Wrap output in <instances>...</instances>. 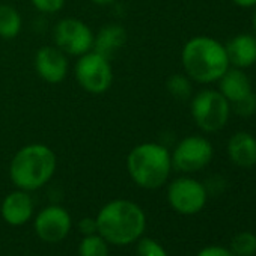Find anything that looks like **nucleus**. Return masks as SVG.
I'll return each mask as SVG.
<instances>
[{
  "instance_id": "obj_1",
  "label": "nucleus",
  "mask_w": 256,
  "mask_h": 256,
  "mask_svg": "<svg viewBox=\"0 0 256 256\" xmlns=\"http://www.w3.org/2000/svg\"><path fill=\"white\" fill-rule=\"evenodd\" d=\"M96 230L114 246H128L138 241L146 229L144 210L128 199H114L106 204L96 216Z\"/></svg>"
},
{
  "instance_id": "obj_2",
  "label": "nucleus",
  "mask_w": 256,
  "mask_h": 256,
  "mask_svg": "<svg viewBox=\"0 0 256 256\" xmlns=\"http://www.w3.org/2000/svg\"><path fill=\"white\" fill-rule=\"evenodd\" d=\"M181 60L186 74L202 84L217 82L230 66L224 46L211 36H194L182 48Z\"/></svg>"
},
{
  "instance_id": "obj_3",
  "label": "nucleus",
  "mask_w": 256,
  "mask_h": 256,
  "mask_svg": "<svg viewBox=\"0 0 256 256\" xmlns=\"http://www.w3.org/2000/svg\"><path fill=\"white\" fill-rule=\"evenodd\" d=\"M54 152L42 144H32L14 156L10 166V176L20 190L34 192L44 187L54 175Z\"/></svg>"
},
{
  "instance_id": "obj_4",
  "label": "nucleus",
  "mask_w": 256,
  "mask_h": 256,
  "mask_svg": "<svg viewBox=\"0 0 256 256\" xmlns=\"http://www.w3.org/2000/svg\"><path fill=\"white\" fill-rule=\"evenodd\" d=\"M130 178L142 188L156 190L168 181L172 170V158L168 148L146 142L134 146L126 157Z\"/></svg>"
},
{
  "instance_id": "obj_5",
  "label": "nucleus",
  "mask_w": 256,
  "mask_h": 256,
  "mask_svg": "<svg viewBox=\"0 0 256 256\" xmlns=\"http://www.w3.org/2000/svg\"><path fill=\"white\" fill-rule=\"evenodd\" d=\"M192 116L205 133H217L229 120L230 102L214 89H204L192 100Z\"/></svg>"
},
{
  "instance_id": "obj_6",
  "label": "nucleus",
  "mask_w": 256,
  "mask_h": 256,
  "mask_svg": "<svg viewBox=\"0 0 256 256\" xmlns=\"http://www.w3.org/2000/svg\"><path fill=\"white\" fill-rule=\"evenodd\" d=\"M214 156L211 142L202 136L184 138L174 150L172 168L182 174H194L206 168Z\"/></svg>"
},
{
  "instance_id": "obj_7",
  "label": "nucleus",
  "mask_w": 256,
  "mask_h": 256,
  "mask_svg": "<svg viewBox=\"0 0 256 256\" xmlns=\"http://www.w3.org/2000/svg\"><path fill=\"white\" fill-rule=\"evenodd\" d=\"M76 78L78 84L90 94L106 92L113 82L108 59L96 52H88L82 54L76 64Z\"/></svg>"
},
{
  "instance_id": "obj_8",
  "label": "nucleus",
  "mask_w": 256,
  "mask_h": 256,
  "mask_svg": "<svg viewBox=\"0 0 256 256\" xmlns=\"http://www.w3.org/2000/svg\"><path fill=\"white\" fill-rule=\"evenodd\" d=\"M206 199L208 192L205 186L188 176L176 178L168 188V200L170 206L182 216H194L200 212Z\"/></svg>"
},
{
  "instance_id": "obj_9",
  "label": "nucleus",
  "mask_w": 256,
  "mask_h": 256,
  "mask_svg": "<svg viewBox=\"0 0 256 256\" xmlns=\"http://www.w3.org/2000/svg\"><path fill=\"white\" fill-rule=\"evenodd\" d=\"M54 41L59 50L72 56H82L94 47V34L80 20L65 18L54 28Z\"/></svg>"
},
{
  "instance_id": "obj_10",
  "label": "nucleus",
  "mask_w": 256,
  "mask_h": 256,
  "mask_svg": "<svg viewBox=\"0 0 256 256\" xmlns=\"http://www.w3.org/2000/svg\"><path fill=\"white\" fill-rule=\"evenodd\" d=\"M36 235L46 242H59L71 230V216L59 205H50L41 210L34 223Z\"/></svg>"
},
{
  "instance_id": "obj_11",
  "label": "nucleus",
  "mask_w": 256,
  "mask_h": 256,
  "mask_svg": "<svg viewBox=\"0 0 256 256\" xmlns=\"http://www.w3.org/2000/svg\"><path fill=\"white\" fill-rule=\"evenodd\" d=\"M35 70L47 83H60L68 72V60L58 47H42L35 56Z\"/></svg>"
},
{
  "instance_id": "obj_12",
  "label": "nucleus",
  "mask_w": 256,
  "mask_h": 256,
  "mask_svg": "<svg viewBox=\"0 0 256 256\" xmlns=\"http://www.w3.org/2000/svg\"><path fill=\"white\" fill-rule=\"evenodd\" d=\"M2 217L11 226H22L30 220L34 214V202L29 192L16 190L2 202Z\"/></svg>"
},
{
  "instance_id": "obj_13",
  "label": "nucleus",
  "mask_w": 256,
  "mask_h": 256,
  "mask_svg": "<svg viewBox=\"0 0 256 256\" xmlns=\"http://www.w3.org/2000/svg\"><path fill=\"white\" fill-rule=\"evenodd\" d=\"M229 65L246 70L256 64V36L250 34H240L224 46Z\"/></svg>"
},
{
  "instance_id": "obj_14",
  "label": "nucleus",
  "mask_w": 256,
  "mask_h": 256,
  "mask_svg": "<svg viewBox=\"0 0 256 256\" xmlns=\"http://www.w3.org/2000/svg\"><path fill=\"white\" fill-rule=\"evenodd\" d=\"M229 160L242 169L256 164V139L247 132H238L228 140Z\"/></svg>"
},
{
  "instance_id": "obj_15",
  "label": "nucleus",
  "mask_w": 256,
  "mask_h": 256,
  "mask_svg": "<svg viewBox=\"0 0 256 256\" xmlns=\"http://www.w3.org/2000/svg\"><path fill=\"white\" fill-rule=\"evenodd\" d=\"M218 83V92L230 102H236L246 95H248L252 90V82L248 76L244 72V70L229 66L226 72L217 80Z\"/></svg>"
},
{
  "instance_id": "obj_16",
  "label": "nucleus",
  "mask_w": 256,
  "mask_h": 256,
  "mask_svg": "<svg viewBox=\"0 0 256 256\" xmlns=\"http://www.w3.org/2000/svg\"><path fill=\"white\" fill-rule=\"evenodd\" d=\"M126 40V34L124 28L119 24H107L104 26L96 36H94V52L104 58H112L124 44Z\"/></svg>"
},
{
  "instance_id": "obj_17",
  "label": "nucleus",
  "mask_w": 256,
  "mask_h": 256,
  "mask_svg": "<svg viewBox=\"0 0 256 256\" xmlns=\"http://www.w3.org/2000/svg\"><path fill=\"white\" fill-rule=\"evenodd\" d=\"M22 30V17L14 6L0 5V38L12 40Z\"/></svg>"
},
{
  "instance_id": "obj_18",
  "label": "nucleus",
  "mask_w": 256,
  "mask_h": 256,
  "mask_svg": "<svg viewBox=\"0 0 256 256\" xmlns=\"http://www.w3.org/2000/svg\"><path fill=\"white\" fill-rule=\"evenodd\" d=\"M78 256H108V242L98 232L84 235L78 244Z\"/></svg>"
},
{
  "instance_id": "obj_19",
  "label": "nucleus",
  "mask_w": 256,
  "mask_h": 256,
  "mask_svg": "<svg viewBox=\"0 0 256 256\" xmlns=\"http://www.w3.org/2000/svg\"><path fill=\"white\" fill-rule=\"evenodd\" d=\"M230 252L235 256H253L256 253V235L248 230L236 234L230 242Z\"/></svg>"
},
{
  "instance_id": "obj_20",
  "label": "nucleus",
  "mask_w": 256,
  "mask_h": 256,
  "mask_svg": "<svg viewBox=\"0 0 256 256\" xmlns=\"http://www.w3.org/2000/svg\"><path fill=\"white\" fill-rule=\"evenodd\" d=\"M168 90L176 100H187L192 95V83L188 77L175 74L168 80Z\"/></svg>"
},
{
  "instance_id": "obj_21",
  "label": "nucleus",
  "mask_w": 256,
  "mask_h": 256,
  "mask_svg": "<svg viewBox=\"0 0 256 256\" xmlns=\"http://www.w3.org/2000/svg\"><path fill=\"white\" fill-rule=\"evenodd\" d=\"M138 254L139 256H169L166 248L156 240L150 236H140L138 240Z\"/></svg>"
},
{
  "instance_id": "obj_22",
  "label": "nucleus",
  "mask_w": 256,
  "mask_h": 256,
  "mask_svg": "<svg viewBox=\"0 0 256 256\" xmlns=\"http://www.w3.org/2000/svg\"><path fill=\"white\" fill-rule=\"evenodd\" d=\"M230 110H234L238 116H242V118H248L254 114L256 113V94L250 92L240 101L230 104Z\"/></svg>"
},
{
  "instance_id": "obj_23",
  "label": "nucleus",
  "mask_w": 256,
  "mask_h": 256,
  "mask_svg": "<svg viewBox=\"0 0 256 256\" xmlns=\"http://www.w3.org/2000/svg\"><path fill=\"white\" fill-rule=\"evenodd\" d=\"M32 5L41 12L53 14L64 8L65 0H32Z\"/></svg>"
},
{
  "instance_id": "obj_24",
  "label": "nucleus",
  "mask_w": 256,
  "mask_h": 256,
  "mask_svg": "<svg viewBox=\"0 0 256 256\" xmlns=\"http://www.w3.org/2000/svg\"><path fill=\"white\" fill-rule=\"evenodd\" d=\"M196 256H235L229 248H224L222 246H208L204 247Z\"/></svg>"
},
{
  "instance_id": "obj_25",
  "label": "nucleus",
  "mask_w": 256,
  "mask_h": 256,
  "mask_svg": "<svg viewBox=\"0 0 256 256\" xmlns=\"http://www.w3.org/2000/svg\"><path fill=\"white\" fill-rule=\"evenodd\" d=\"M78 229L80 232L84 235H92V234H96V220L95 218H83L78 222Z\"/></svg>"
},
{
  "instance_id": "obj_26",
  "label": "nucleus",
  "mask_w": 256,
  "mask_h": 256,
  "mask_svg": "<svg viewBox=\"0 0 256 256\" xmlns=\"http://www.w3.org/2000/svg\"><path fill=\"white\" fill-rule=\"evenodd\" d=\"M232 2L240 8H254L256 0H232Z\"/></svg>"
},
{
  "instance_id": "obj_27",
  "label": "nucleus",
  "mask_w": 256,
  "mask_h": 256,
  "mask_svg": "<svg viewBox=\"0 0 256 256\" xmlns=\"http://www.w3.org/2000/svg\"><path fill=\"white\" fill-rule=\"evenodd\" d=\"M94 4H96V5H110V4H113V2H116V0H92Z\"/></svg>"
},
{
  "instance_id": "obj_28",
  "label": "nucleus",
  "mask_w": 256,
  "mask_h": 256,
  "mask_svg": "<svg viewBox=\"0 0 256 256\" xmlns=\"http://www.w3.org/2000/svg\"><path fill=\"white\" fill-rule=\"evenodd\" d=\"M252 23H253V29H254V36H256V6H254V14H253Z\"/></svg>"
}]
</instances>
